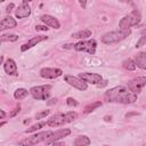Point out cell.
I'll use <instances>...</instances> for the list:
<instances>
[{
    "instance_id": "cb8c5ba5",
    "label": "cell",
    "mask_w": 146,
    "mask_h": 146,
    "mask_svg": "<svg viewBox=\"0 0 146 146\" xmlns=\"http://www.w3.org/2000/svg\"><path fill=\"white\" fill-rule=\"evenodd\" d=\"M47 124V122H38L36 124H33V125H31L30 128H27L26 130H25V132L26 133H30V132H33V131H36V130H39V129H41L42 127H44Z\"/></svg>"
},
{
    "instance_id": "44dd1931",
    "label": "cell",
    "mask_w": 146,
    "mask_h": 146,
    "mask_svg": "<svg viewBox=\"0 0 146 146\" xmlns=\"http://www.w3.org/2000/svg\"><path fill=\"white\" fill-rule=\"evenodd\" d=\"M122 66H123V68H125V70H128V71H135L136 70V64H135V62H133V59H131V58H128V59H125L123 63H122Z\"/></svg>"
},
{
    "instance_id": "3957f363",
    "label": "cell",
    "mask_w": 146,
    "mask_h": 146,
    "mask_svg": "<svg viewBox=\"0 0 146 146\" xmlns=\"http://www.w3.org/2000/svg\"><path fill=\"white\" fill-rule=\"evenodd\" d=\"M52 133H54V131H41L35 135H32V136L21 139L18 141V145L19 146H33V145H36L40 143H46L52 136Z\"/></svg>"
},
{
    "instance_id": "277c9868",
    "label": "cell",
    "mask_w": 146,
    "mask_h": 146,
    "mask_svg": "<svg viewBox=\"0 0 146 146\" xmlns=\"http://www.w3.org/2000/svg\"><path fill=\"white\" fill-rule=\"evenodd\" d=\"M140 21H141V15L137 9H135L129 15L121 18V21L119 22V27H120V30L127 31V30H130L131 26L139 24Z\"/></svg>"
},
{
    "instance_id": "8992f818",
    "label": "cell",
    "mask_w": 146,
    "mask_h": 146,
    "mask_svg": "<svg viewBox=\"0 0 146 146\" xmlns=\"http://www.w3.org/2000/svg\"><path fill=\"white\" fill-rule=\"evenodd\" d=\"M51 84H44V86H35L30 89V94L34 99L38 100H47L50 97L51 92Z\"/></svg>"
},
{
    "instance_id": "603a6c76",
    "label": "cell",
    "mask_w": 146,
    "mask_h": 146,
    "mask_svg": "<svg viewBox=\"0 0 146 146\" xmlns=\"http://www.w3.org/2000/svg\"><path fill=\"white\" fill-rule=\"evenodd\" d=\"M100 106H102V102H95V103H92V104H89L88 106H86V107H84V111H83V113H84V114H88V113L92 112L95 108H97V107H100Z\"/></svg>"
},
{
    "instance_id": "f35d334b",
    "label": "cell",
    "mask_w": 146,
    "mask_h": 146,
    "mask_svg": "<svg viewBox=\"0 0 146 146\" xmlns=\"http://www.w3.org/2000/svg\"><path fill=\"white\" fill-rule=\"evenodd\" d=\"M103 146H110V145H103Z\"/></svg>"
},
{
    "instance_id": "7a4b0ae2",
    "label": "cell",
    "mask_w": 146,
    "mask_h": 146,
    "mask_svg": "<svg viewBox=\"0 0 146 146\" xmlns=\"http://www.w3.org/2000/svg\"><path fill=\"white\" fill-rule=\"evenodd\" d=\"M75 119H78V113L74 111L66 112V113H57V114H55L48 119L47 125L52 127V128H57V127L64 125L66 123H70V122L74 121Z\"/></svg>"
},
{
    "instance_id": "4dcf8cb0",
    "label": "cell",
    "mask_w": 146,
    "mask_h": 146,
    "mask_svg": "<svg viewBox=\"0 0 146 146\" xmlns=\"http://www.w3.org/2000/svg\"><path fill=\"white\" fill-rule=\"evenodd\" d=\"M14 8H15V5H14V3L11 2V3H9V5H8L7 7H6V11H7L8 14H9V13H10V11H11V10H13Z\"/></svg>"
},
{
    "instance_id": "9a60e30c",
    "label": "cell",
    "mask_w": 146,
    "mask_h": 146,
    "mask_svg": "<svg viewBox=\"0 0 146 146\" xmlns=\"http://www.w3.org/2000/svg\"><path fill=\"white\" fill-rule=\"evenodd\" d=\"M40 19H41V22L44 23V25L50 26L52 29H59L60 27V23L58 22V19L56 17L51 16V15H47V14L46 15H42L40 17Z\"/></svg>"
},
{
    "instance_id": "f1b7e54d",
    "label": "cell",
    "mask_w": 146,
    "mask_h": 146,
    "mask_svg": "<svg viewBox=\"0 0 146 146\" xmlns=\"http://www.w3.org/2000/svg\"><path fill=\"white\" fill-rule=\"evenodd\" d=\"M19 110H21V107H19V106L15 107V108H14V110H13V111L9 113V117H14V116H15V115H16V114L19 112Z\"/></svg>"
},
{
    "instance_id": "484cf974",
    "label": "cell",
    "mask_w": 146,
    "mask_h": 146,
    "mask_svg": "<svg viewBox=\"0 0 146 146\" xmlns=\"http://www.w3.org/2000/svg\"><path fill=\"white\" fill-rule=\"evenodd\" d=\"M141 38H140V40L137 42V44H136V48H139V47H141L144 43H146V29H144L143 31H141Z\"/></svg>"
},
{
    "instance_id": "836d02e7",
    "label": "cell",
    "mask_w": 146,
    "mask_h": 146,
    "mask_svg": "<svg viewBox=\"0 0 146 146\" xmlns=\"http://www.w3.org/2000/svg\"><path fill=\"white\" fill-rule=\"evenodd\" d=\"M57 102V98H52V99H50V102H47V104L48 105H51V104H55Z\"/></svg>"
},
{
    "instance_id": "8d00e7d4",
    "label": "cell",
    "mask_w": 146,
    "mask_h": 146,
    "mask_svg": "<svg viewBox=\"0 0 146 146\" xmlns=\"http://www.w3.org/2000/svg\"><path fill=\"white\" fill-rule=\"evenodd\" d=\"M104 120H105V121H111V116H107V115H106V116L104 117Z\"/></svg>"
},
{
    "instance_id": "ba28073f",
    "label": "cell",
    "mask_w": 146,
    "mask_h": 146,
    "mask_svg": "<svg viewBox=\"0 0 146 146\" xmlns=\"http://www.w3.org/2000/svg\"><path fill=\"white\" fill-rule=\"evenodd\" d=\"M127 86H128V88L132 92H135L136 95H138L143 90V88L146 86V76H137V78L130 80Z\"/></svg>"
},
{
    "instance_id": "52a82bcc",
    "label": "cell",
    "mask_w": 146,
    "mask_h": 146,
    "mask_svg": "<svg viewBox=\"0 0 146 146\" xmlns=\"http://www.w3.org/2000/svg\"><path fill=\"white\" fill-rule=\"evenodd\" d=\"M73 48L76 51H86L90 55H94L96 52L97 42L94 39H91V40H81V41L76 42L75 44H73Z\"/></svg>"
},
{
    "instance_id": "8fae6325",
    "label": "cell",
    "mask_w": 146,
    "mask_h": 146,
    "mask_svg": "<svg viewBox=\"0 0 146 146\" xmlns=\"http://www.w3.org/2000/svg\"><path fill=\"white\" fill-rule=\"evenodd\" d=\"M62 74H63V71L56 67H43L40 70V76L43 79H56Z\"/></svg>"
},
{
    "instance_id": "6da1fadb",
    "label": "cell",
    "mask_w": 146,
    "mask_h": 146,
    "mask_svg": "<svg viewBox=\"0 0 146 146\" xmlns=\"http://www.w3.org/2000/svg\"><path fill=\"white\" fill-rule=\"evenodd\" d=\"M104 99L107 103H119V104H132L137 100V95L132 92L128 86H116L114 88L108 89Z\"/></svg>"
},
{
    "instance_id": "83f0119b",
    "label": "cell",
    "mask_w": 146,
    "mask_h": 146,
    "mask_svg": "<svg viewBox=\"0 0 146 146\" xmlns=\"http://www.w3.org/2000/svg\"><path fill=\"white\" fill-rule=\"evenodd\" d=\"M49 110H46V111H42V112H40V113H36L35 114V119H42V117H46L48 114H49Z\"/></svg>"
},
{
    "instance_id": "d6986e66",
    "label": "cell",
    "mask_w": 146,
    "mask_h": 146,
    "mask_svg": "<svg viewBox=\"0 0 146 146\" xmlns=\"http://www.w3.org/2000/svg\"><path fill=\"white\" fill-rule=\"evenodd\" d=\"M91 34H92L91 30H89V29H84V30H81V31H78V32L73 33V34H72V38H74V39H82V40H84V39H87V38L91 36Z\"/></svg>"
},
{
    "instance_id": "ffe728a7",
    "label": "cell",
    "mask_w": 146,
    "mask_h": 146,
    "mask_svg": "<svg viewBox=\"0 0 146 146\" xmlns=\"http://www.w3.org/2000/svg\"><path fill=\"white\" fill-rule=\"evenodd\" d=\"M91 143L90 138L82 135V136H78L74 139V146H89Z\"/></svg>"
},
{
    "instance_id": "7402d4cb",
    "label": "cell",
    "mask_w": 146,
    "mask_h": 146,
    "mask_svg": "<svg viewBox=\"0 0 146 146\" xmlns=\"http://www.w3.org/2000/svg\"><path fill=\"white\" fill-rule=\"evenodd\" d=\"M27 94H29V91L26 90V89H24V88H18V89H16L15 90V92H14V97L16 98V99H23V98H25L26 96H27Z\"/></svg>"
},
{
    "instance_id": "1f68e13d",
    "label": "cell",
    "mask_w": 146,
    "mask_h": 146,
    "mask_svg": "<svg viewBox=\"0 0 146 146\" xmlns=\"http://www.w3.org/2000/svg\"><path fill=\"white\" fill-rule=\"evenodd\" d=\"M139 113H137V112H131V113H127L125 114V117H130V116H132V115H138Z\"/></svg>"
},
{
    "instance_id": "d4e9b609",
    "label": "cell",
    "mask_w": 146,
    "mask_h": 146,
    "mask_svg": "<svg viewBox=\"0 0 146 146\" xmlns=\"http://www.w3.org/2000/svg\"><path fill=\"white\" fill-rule=\"evenodd\" d=\"M18 39V36L16 35V34H2L1 35V41L2 42H6V41H11V42H14V41H16Z\"/></svg>"
},
{
    "instance_id": "4fadbf2b",
    "label": "cell",
    "mask_w": 146,
    "mask_h": 146,
    "mask_svg": "<svg viewBox=\"0 0 146 146\" xmlns=\"http://www.w3.org/2000/svg\"><path fill=\"white\" fill-rule=\"evenodd\" d=\"M70 133H71V130L67 129V128H64V129H59V130H57V131H54L52 136L46 141V144H47V145H49V144H54V143L58 141L59 139H62V138L68 136Z\"/></svg>"
},
{
    "instance_id": "d590c367",
    "label": "cell",
    "mask_w": 146,
    "mask_h": 146,
    "mask_svg": "<svg viewBox=\"0 0 146 146\" xmlns=\"http://www.w3.org/2000/svg\"><path fill=\"white\" fill-rule=\"evenodd\" d=\"M0 113H1V119H3V117H5V115H6L5 111H3V110H1V111H0Z\"/></svg>"
},
{
    "instance_id": "4316f807",
    "label": "cell",
    "mask_w": 146,
    "mask_h": 146,
    "mask_svg": "<svg viewBox=\"0 0 146 146\" xmlns=\"http://www.w3.org/2000/svg\"><path fill=\"white\" fill-rule=\"evenodd\" d=\"M66 104H67L68 106H72V107H75V106L79 105V103H78L74 98H72V97H68V98L66 99Z\"/></svg>"
},
{
    "instance_id": "d6a6232c",
    "label": "cell",
    "mask_w": 146,
    "mask_h": 146,
    "mask_svg": "<svg viewBox=\"0 0 146 146\" xmlns=\"http://www.w3.org/2000/svg\"><path fill=\"white\" fill-rule=\"evenodd\" d=\"M52 146H65V144L62 143V141H56V143L52 144Z\"/></svg>"
},
{
    "instance_id": "9c48e42d",
    "label": "cell",
    "mask_w": 146,
    "mask_h": 146,
    "mask_svg": "<svg viewBox=\"0 0 146 146\" xmlns=\"http://www.w3.org/2000/svg\"><path fill=\"white\" fill-rule=\"evenodd\" d=\"M64 79H65V81H66L70 86H72L73 88H75V89H78V90L84 91V90H87V88H88V83H86V82H84L82 79H80L79 76L65 75Z\"/></svg>"
},
{
    "instance_id": "f546056e",
    "label": "cell",
    "mask_w": 146,
    "mask_h": 146,
    "mask_svg": "<svg viewBox=\"0 0 146 146\" xmlns=\"http://www.w3.org/2000/svg\"><path fill=\"white\" fill-rule=\"evenodd\" d=\"M49 27H47V25H36L35 26V31H48Z\"/></svg>"
},
{
    "instance_id": "e575fe53",
    "label": "cell",
    "mask_w": 146,
    "mask_h": 146,
    "mask_svg": "<svg viewBox=\"0 0 146 146\" xmlns=\"http://www.w3.org/2000/svg\"><path fill=\"white\" fill-rule=\"evenodd\" d=\"M79 3H80V6H82L83 8L87 6V2H86V1H79Z\"/></svg>"
},
{
    "instance_id": "2e32d148",
    "label": "cell",
    "mask_w": 146,
    "mask_h": 146,
    "mask_svg": "<svg viewBox=\"0 0 146 146\" xmlns=\"http://www.w3.org/2000/svg\"><path fill=\"white\" fill-rule=\"evenodd\" d=\"M17 25V22L15 21V18H13L10 15L9 16H6L1 19V23H0V30L1 31H5L7 29H13V27H16Z\"/></svg>"
},
{
    "instance_id": "74e56055",
    "label": "cell",
    "mask_w": 146,
    "mask_h": 146,
    "mask_svg": "<svg viewBox=\"0 0 146 146\" xmlns=\"http://www.w3.org/2000/svg\"><path fill=\"white\" fill-rule=\"evenodd\" d=\"M5 124H6V122L3 121V122H1V123H0V127H2V125H5Z\"/></svg>"
},
{
    "instance_id": "ac0fdd59",
    "label": "cell",
    "mask_w": 146,
    "mask_h": 146,
    "mask_svg": "<svg viewBox=\"0 0 146 146\" xmlns=\"http://www.w3.org/2000/svg\"><path fill=\"white\" fill-rule=\"evenodd\" d=\"M136 66H138L139 68H143V70H146V52L145 51H141L139 54H137L135 56V59H133Z\"/></svg>"
},
{
    "instance_id": "7c38bea8",
    "label": "cell",
    "mask_w": 146,
    "mask_h": 146,
    "mask_svg": "<svg viewBox=\"0 0 146 146\" xmlns=\"http://www.w3.org/2000/svg\"><path fill=\"white\" fill-rule=\"evenodd\" d=\"M15 15L18 19L21 18H25V17H29L31 15V7L29 5V2L26 0H24L18 7L17 9L15 10Z\"/></svg>"
},
{
    "instance_id": "30bf717a",
    "label": "cell",
    "mask_w": 146,
    "mask_h": 146,
    "mask_svg": "<svg viewBox=\"0 0 146 146\" xmlns=\"http://www.w3.org/2000/svg\"><path fill=\"white\" fill-rule=\"evenodd\" d=\"M79 78L82 79L86 83H91L98 86L100 82H103V76L98 73H90V72H83L79 73Z\"/></svg>"
},
{
    "instance_id": "5b68a950",
    "label": "cell",
    "mask_w": 146,
    "mask_h": 146,
    "mask_svg": "<svg viewBox=\"0 0 146 146\" xmlns=\"http://www.w3.org/2000/svg\"><path fill=\"white\" fill-rule=\"evenodd\" d=\"M130 34V30L123 31V30H117V31H112V32H107L105 33L102 38L100 41L105 44H112V43H116L123 39H125L127 36H129Z\"/></svg>"
},
{
    "instance_id": "e0dca14e",
    "label": "cell",
    "mask_w": 146,
    "mask_h": 146,
    "mask_svg": "<svg viewBox=\"0 0 146 146\" xmlns=\"http://www.w3.org/2000/svg\"><path fill=\"white\" fill-rule=\"evenodd\" d=\"M3 70H5V72H6L7 74H9V75H15V74H17V65H16L15 60L11 59V58H8V59L3 63Z\"/></svg>"
},
{
    "instance_id": "5bb4252c",
    "label": "cell",
    "mask_w": 146,
    "mask_h": 146,
    "mask_svg": "<svg viewBox=\"0 0 146 146\" xmlns=\"http://www.w3.org/2000/svg\"><path fill=\"white\" fill-rule=\"evenodd\" d=\"M47 39H48V36H46V35H36V36H33V38H31L26 43H24V44L21 47V51L24 52V51H26L27 49H30V48L36 46L39 42L44 41V40H47Z\"/></svg>"
}]
</instances>
